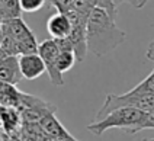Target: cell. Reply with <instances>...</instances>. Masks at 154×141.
Instances as JSON below:
<instances>
[{
    "label": "cell",
    "mask_w": 154,
    "mask_h": 141,
    "mask_svg": "<svg viewBox=\"0 0 154 141\" xmlns=\"http://www.w3.org/2000/svg\"><path fill=\"white\" fill-rule=\"evenodd\" d=\"M94 3H96V6H99V0H94Z\"/></svg>",
    "instance_id": "obj_29"
},
{
    "label": "cell",
    "mask_w": 154,
    "mask_h": 141,
    "mask_svg": "<svg viewBox=\"0 0 154 141\" xmlns=\"http://www.w3.org/2000/svg\"><path fill=\"white\" fill-rule=\"evenodd\" d=\"M131 90L132 92H138V93H153L154 95V70L144 80H141L137 86H134Z\"/></svg>",
    "instance_id": "obj_16"
},
{
    "label": "cell",
    "mask_w": 154,
    "mask_h": 141,
    "mask_svg": "<svg viewBox=\"0 0 154 141\" xmlns=\"http://www.w3.org/2000/svg\"><path fill=\"white\" fill-rule=\"evenodd\" d=\"M97 8L106 9L112 18L116 19V5L113 3V0H99V6Z\"/></svg>",
    "instance_id": "obj_19"
},
{
    "label": "cell",
    "mask_w": 154,
    "mask_h": 141,
    "mask_svg": "<svg viewBox=\"0 0 154 141\" xmlns=\"http://www.w3.org/2000/svg\"><path fill=\"white\" fill-rule=\"evenodd\" d=\"M76 61H77L76 54L73 51H60L58 57H57V61H55V67H57V70L60 73L64 74L66 71H69L74 66Z\"/></svg>",
    "instance_id": "obj_13"
},
{
    "label": "cell",
    "mask_w": 154,
    "mask_h": 141,
    "mask_svg": "<svg viewBox=\"0 0 154 141\" xmlns=\"http://www.w3.org/2000/svg\"><path fill=\"white\" fill-rule=\"evenodd\" d=\"M54 41H55V44L58 45L60 51H73L74 53L70 38H54Z\"/></svg>",
    "instance_id": "obj_21"
},
{
    "label": "cell",
    "mask_w": 154,
    "mask_h": 141,
    "mask_svg": "<svg viewBox=\"0 0 154 141\" xmlns=\"http://www.w3.org/2000/svg\"><path fill=\"white\" fill-rule=\"evenodd\" d=\"M19 2H20L22 12L34 13V12H38L39 9H42L44 6L47 5L48 0H19Z\"/></svg>",
    "instance_id": "obj_17"
},
{
    "label": "cell",
    "mask_w": 154,
    "mask_h": 141,
    "mask_svg": "<svg viewBox=\"0 0 154 141\" xmlns=\"http://www.w3.org/2000/svg\"><path fill=\"white\" fill-rule=\"evenodd\" d=\"M20 124H23L22 122V114H20V111L17 108L8 106L6 111H5V114H3V116H2V119H0V127L8 132L9 135H12V134H15L19 130Z\"/></svg>",
    "instance_id": "obj_12"
},
{
    "label": "cell",
    "mask_w": 154,
    "mask_h": 141,
    "mask_svg": "<svg viewBox=\"0 0 154 141\" xmlns=\"http://www.w3.org/2000/svg\"><path fill=\"white\" fill-rule=\"evenodd\" d=\"M6 20V12H5V5L3 0H0V23H3Z\"/></svg>",
    "instance_id": "obj_24"
},
{
    "label": "cell",
    "mask_w": 154,
    "mask_h": 141,
    "mask_svg": "<svg viewBox=\"0 0 154 141\" xmlns=\"http://www.w3.org/2000/svg\"><path fill=\"white\" fill-rule=\"evenodd\" d=\"M38 54L41 55V58L45 63L47 73L50 76L51 83L55 84V86H63L64 84V76L55 67V61H57V57L60 54V48H58V45L55 44L54 38L45 39V41H42L41 44L38 45Z\"/></svg>",
    "instance_id": "obj_6"
},
{
    "label": "cell",
    "mask_w": 154,
    "mask_h": 141,
    "mask_svg": "<svg viewBox=\"0 0 154 141\" xmlns=\"http://www.w3.org/2000/svg\"><path fill=\"white\" fill-rule=\"evenodd\" d=\"M140 2V5H138V9H143L144 6H146V3H147V0H138Z\"/></svg>",
    "instance_id": "obj_26"
},
{
    "label": "cell",
    "mask_w": 154,
    "mask_h": 141,
    "mask_svg": "<svg viewBox=\"0 0 154 141\" xmlns=\"http://www.w3.org/2000/svg\"><path fill=\"white\" fill-rule=\"evenodd\" d=\"M143 141H154V138H146V140H143Z\"/></svg>",
    "instance_id": "obj_28"
},
{
    "label": "cell",
    "mask_w": 154,
    "mask_h": 141,
    "mask_svg": "<svg viewBox=\"0 0 154 141\" xmlns=\"http://www.w3.org/2000/svg\"><path fill=\"white\" fill-rule=\"evenodd\" d=\"M5 5V12H6V19L20 18L22 16V8L19 0H3Z\"/></svg>",
    "instance_id": "obj_15"
},
{
    "label": "cell",
    "mask_w": 154,
    "mask_h": 141,
    "mask_svg": "<svg viewBox=\"0 0 154 141\" xmlns=\"http://www.w3.org/2000/svg\"><path fill=\"white\" fill-rule=\"evenodd\" d=\"M8 57H9V54L6 53V51H5V50L2 48V47H0V64H2L3 61H5V60H6Z\"/></svg>",
    "instance_id": "obj_25"
},
{
    "label": "cell",
    "mask_w": 154,
    "mask_h": 141,
    "mask_svg": "<svg viewBox=\"0 0 154 141\" xmlns=\"http://www.w3.org/2000/svg\"><path fill=\"white\" fill-rule=\"evenodd\" d=\"M41 125V128H42V131L45 134H48L51 138L54 140H58V138H66V137H70L71 134H70L63 125L61 122L57 119V116H55V112H51V114L45 115L42 118V121L39 122Z\"/></svg>",
    "instance_id": "obj_10"
},
{
    "label": "cell",
    "mask_w": 154,
    "mask_h": 141,
    "mask_svg": "<svg viewBox=\"0 0 154 141\" xmlns=\"http://www.w3.org/2000/svg\"><path fill=\"white\" fill-rule=\"evenodd\" d=\"M20 96H22V92L19 89H16V84L0 81V103L2 105L19 109Z\"/></svg>",
    "instance_id": "obj_11"
},
{
    "label": "cell",
    "mask_w": 154,
    "mask_h": 141,
    "mask_svg": "<svg viewBox=\"0 0 154 141\" xmlns=\"http://www.w3.org/2000/svg\"><path fill=\"white\" fill-rule=\"evenodd\" d=\"M22 79H23V74L19 66V55H9L0 64V81L17 84Z\"/></svg>",
    "instance_id": "obj_8"
},
{
    "label": "cell",
    "mask_w": 154,
    "mask_h": 141,
    "mask_svg": "<svg viewBox=\"0 0 154 141\" xmlns=\"http://www.w3.org/2000/svg\"><path fill=\"white\" fill-rule=\"evenodd\" d=\"M2 41H3V26L0 23V45H2Z\"/></svg>",
    "instance_id": "obj_27"
},
{
    "label": "cell",
    "mask_w": 154,
    "mask_h": 141,
    "mask_svg": "<svg viewBox=\"0 0 154 141\" xmlns=\"http://www.w3.org/2000/svg\"><path fill=\"white\" fill-rule=\"evenodd\" d=\"M48 3L58 13H69L73 9V0H48Z\"/></svg>",
    "instance_id": "obj_18"
},
{
    "label": "cell",
    "mask_w": 154,
    "mask_h": 141,
    "mask_svg": "<svg viewBox=\"0 0 154 141\" xmlns=\"http://www.w3.org/2000/svg\"><path fill=\"white\" fill-rule=\"evenodd\" d=\"M3 34L13 38L19 47V55L23 54H34L38 53V41L35 34L31 31V28L26 25V22L20 18L6 19L3 23Z\"/></svg>",
    "instance_id": "obj_4"
},
{
    "label": "cell",
    "mask_w": 154,
    "mask_h": 141,
    "mask_svg": "<svg viewBox=\"0 0 154 141\" xmlns=\"http://www.w3.org/2000/svg\"><path fill=\"white\" fill-rule=\"evenodd\" d=\"M147 112L137 108H119L112 111L100 121H93L92 124H89L87 131H90L94 135H102L108 130L118 128L124 130L129 135H134L138 132V128L143 124Z\"/></svg>",
    "instance_id": "obj_2"
},
{
    "label": "cell",
    "mask_w": 154,
    "mask_h": 141,
    "mask_svg": "<svg viewBox=\"0 0 154 141\" xmlns=\"http://www.w3.org/2000/svg\"><path fill=\"white\" fill-rule=\"evenodd\" d=\"M127 39V32L118 28L115 18L103 8H96L87 20V45L89 53L103 57L116 50Z\"/></svg>",
    "instance_id": "obj_1"
},
{
    "label": "cell",
    "mask_w": 154,
    "mask_h": 141,
    "mask_svg": "<svg viewBox=\"0 0 154 141\" xmlns=\"http://www.w3.org/2000/svg\"><path fill=\"white\" fill-rule=\"evenodd\" d=\"M151 42H153V44H154V39H153V41H151Z\"/></svg>",
    "instance_id": "obj_30"
},
{
    "label": "cell",
    "mask_w": 154,
    "mask_h": 141,
    "mask_svg": "<svg viewBox=\"0 0 154 141\" xmlns=\"http://www.w3.org/2000/svg\"><path fill=\"white\" fill-rule=\"evenodd\" d=\"M19 66L23 74V79L28 80H35L39 76H42L44 73H47L45 63L38 53L19 55Z\"/></svg>",
    "instance_id": "obj_7"
},
{
    "label": "cell",
    "mask_w": 154,
    "mask_h": 141,
    "mask_svg": "<svg viewBox=\"0 0 154 141\" xmlns=\"http://www.w3.org/2000/svg\"><path fill=\"white\" fill-rule=\"evenodd\" d=\"M48 34L52 38H69L71 34V22L67 13H54L47 22Z\"/></svg>",
    "instance_id": "obj_9"
},
{
    "label": "cell",
    "mask_w": 154,
    "mask_h": 141,
    "mask_svg": "<svg viewBox=\"0 0 154 141\" xmlns=\"http://www.w3.org/2000/svg\"><path fill=\"white\" fill-rule=\"evenodd\" d=\"M113 3L116 5V8H118L119 5H122V3H128L132 8H135V9H138V5H140L138 0H113Z\"/></svg>",
    "instance_id": "obj_22"
},
{
    "label": "cell",
    "mask_w": 154,
    "mask_h": 141,
    "mask_svg": "<svg viewBox=\"0 0 154 141\" xmlns=\"http://www.w3.org/2000/svg\"><path fill=\"white\" fill-rule=\"evenodd\" d=\"M119 108H137L144 112H151L154 111V95L153 93H138L128 90L127 93L122 95H115V93H108L105 97V102L97 111L94 116V121H100L112 111L119 109Z\"/></svg>",
    "instance_id": "obj_3"
},
{
    "label": "cell",
    "mask_w": 154,
    "mask_h": 141,
    "mask_svg": "<svg viewBox=\"0 0 154 141\" xmlns=\"http://www.w3.org/2000/svg\"><path fill=\"white\" fill-rule=\"evenodd\" d=\"M146 57L148 58V60H151V61L154 63V44L153 42H150V45H148L147 53H146Z\"/></svg>",
    "instance_id": "obj_23"
},
{
    "label": "cell",
    "mask_w": 154,
    "mask_h": 141,
    "mask_svg": "<svg viewBox=\"0 0 154 141\" xmlns=\"http://www.w3.org/2000/svg\"><path fill=\"white\" fill-rule=\"evenodd\" d=\"M96 8L97 6H96L94 0H73V9L86 18H90L92 12Z\"/></svg>",
    "instance_id": "obj_14"
},
{
    "label": "cell",
    "mask_w": 154,
    "mask_h": 141,
    "mask_svg": "<svg viewBox=\"0 0 154 141\" xmlns=\"http://www.w3.org/2000/svg\"><path fill=\"white\" fill-rule=\"evenodd\" d=\"M143 130H154V111L147 112L144 121H143V124H141L140 128H138V132L143 131Z\"/></svg>",
    "instance_id": "obj_20"
},
{
    "label": "cell",
    "mask_w": 154,
    "mask_h": 141,
    "mask_svg": "<svg viewBox=\"0 0 154 141\" xmlns=\"http://www.w3.org/2000/svg\"><path fill=\"white\" fill-rule=\"evenodd\" d=\"M71 22V34H70V41L73 44V50L76 54V58L79 63L85 61L87 54H89V45H87V20L83 15L71 9L67 13Z\"/></svg>",
    "instance_id": "obj_5"
}]
</instances>
